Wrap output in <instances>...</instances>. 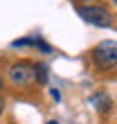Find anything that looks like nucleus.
Instances as JSON below:
<instances>
[{"label": "nucleus", "instance_id": "obj_11", "mask_svg": "<svg viewBox=\"0 0 117 124\" xmlns=\"http://www.w3.org/2000/svg\"><path fill=\"white\" fill-rule=\"evenodd\" d=\"M113 2H115V7H117V0H113Z\"/></svg>", "mask_w": 117, "mask_h": 124}, {"label": "nucleus", "instance_id": "obj_10", "mask_svg": "<svg viewBox=\"0 0 117 124\" xmlns=\"http://www.w3.org/2000/svg\"><path fill=\"white\" fill-rule=\"evenodd\" d=\"M47 124H58V122H56V120H50V122H47Z\"/></svg>", "mask_w": 117, "mask_h": 124}, {"label": "nucleus", "instance_id": "obj_8", "mask_svg": "<svg viewBox=\"0 0 117 124\" xmlns=\"http://www.w3.org/2000/svg\"><path fill=\"white\" fill-rule=\"evenodd\" d=\"M2 111H5V99H2V95H0V115H2Z\"/></svg>", "mask_w": 117, "mask_h": 124}, {"label": "nucleus", "instance_id": "obj_2", "mask_svg": "<svg viewBox=\"0 0 117 124\" xmlns=\"http://www.w3.org/2000/svg\"><path fill=\"white\" fill-rule=\"evenodd\" d=\"M77 14L86 20V23H90V25H95V27H110V23H113L110 11L104 9V7H97V5L77 7Z\"/></svg>", "mask_w": 117, "mask_h": 124}, {"label": "nucleus", "instance_id": "obj_5", "mask_svg": "<svg viewBox=\"0 0 117 124\" xmlns=\"http://www.w3.org/2000/svg\"><path fill=\"white\" fill-rule=\"evenodd\" d=\"M88 101H90V104H92L95 108H97L99 113H108V111H110V106H113V99L108 97V93H104V90L92 93Z\"/></svg>", "mask_w": 117, "mask_h": 124}, {"label": "nucleus", "instance_id": "obj_1", "mask_svg": "<svg viewBox=\"0 0 117 124\" xmlns=\"http://www.w3.org/2000/svg\"><path fill=\"white\" fill-rule=\"evenodd\" d=\"M92 63L99 70L117 68V41H101L92 50Z\"/></svg>", "mask_w": 117, "mask_h": 124}, {"label": "nucleus", "instance_id": "obj_7", "mask_svg": "<svg viewBox=\"0 0 117 124\" xmlns=\"http://www.w3.org/2000/svg\"><path fill=\"white\" fill-rule=\"evenodd\" d=\"M50 95H52L54 101H61V93H58V88H52V90H50Z\"/></svg>", "mask_w": 117, "mask_h": 124}, {"label": "nucleus", "instance_id": "obj_4", "mask_svg": "<svg viewBox=\"0 0 117 124\" xmlns=\"http://www.w3.org/2000/svg\"><path fill=\"white\" fill-rule=\"evenodd\" d=\"M11 47H38L41 52H45V54L52 52V47H50L47 43L41 39V36H27V39H18V41L11 43Z\"/></svg>", "mask_w": 117, "mask_h": 124}, {"label": "nucleus", "instance_id": "obj_6", "mask_svg": "<svg viewBox=\"0 0 117 124\" xmlns=\"http://www.w3.org/2000/svg\"><path fill=\"white\" fill-rule=\"evenodd\" d=\"M47 79H50V68H47V63H34V81L36 84H47Z\"/></svg>", "mask_w": 117, "mask_h": 124}, {"label": "nucleus", "instance_id": "obj_9", "mask_svg": "<svg viewBox=\"0 0 117 124\" xmlns=\"http://www.w3.org/2000/svg\"><path fill=\"white\" fill-rule=\"evenodd\" d=\"M5 88V81H2V75H0V90Z\"/></svg>", "mask_w": 117, "mask_h": 124}, {"label": "nucleus", "instance_id": "obj_3", "mask_svg": "<svg viewBox=\"0 0 117 124\" xmlns=\"http://www.w3.org/2000/svg\"><path fill=\"white\" fill-rule=\"evenodd\" d=\"M7 75H9L14 86L27 88V86L34 84V63H29V61H16V63L9 65Z\"/></svg>", "mask_w": 117, "mask_h": 124}]
</instances>
